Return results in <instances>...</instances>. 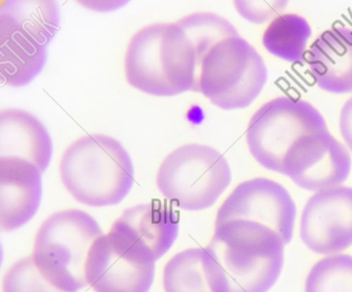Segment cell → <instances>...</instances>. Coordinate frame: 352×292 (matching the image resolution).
Instances as JSON below:
<instances>
[{"mask_svg":"<svg viewBox=\"0 0 352 292\" xmlns=\"http://www.w3.org/2000/svg\"><path fill=\"white\" fill-rule=\"evenodd\" d=\"M42 172L19 158H0V228L14 232L36 216L42 203Z\"/></svg>","mask_w":352,"mask_h":292,"instance_id":"4fadbf2b","label":"cell"},{"mask_svg":"<svg viewBox=\"0 0 352 292\" xmlns=\"http://www.w3.org/2000/svg\"><path fill=\"white\" fill-rule=\"evenodd\" d=\"M154 273L155 265L131 258L109 234L94 242L86 265L88 284L96 292H149Z\"/></svg>","mask_w":352,"mask_h":292,"instance_id":"7c38bea8","label":"cell"},{"mask_svg":"<svg viewBox=\"0 0 352 292\" xmlns=\"http://www.w3.org/2000/svg\"><path fill=\"white\" fill-rule=\"evenodd\" d=\"M162 283L166 292H213L204 267V248L187 249L172 257Z\"/></svg>","mask_w":352,"mask_h":292,"instance_id":"d6986e66","label":"cell"},{"mask_svg":"<svg viewBox=\"0 0 352 292\" xmlns=\"http://www.w3.org/2000/svg\"><path fill=\"white\" fill-rule=\"evenodd\" d=\"M184 30L197 51V63L221 41L239 36L238 30L226 18L209 12L191 14L176 22ZM199 78V77H197Z\"/></svg>","mask_w":352,"mask_h":292,"instance_id":"ffe728a7","label":"cell"},{"mask_svg":"<svg viewBox=\"0 0 352 292\" xmlns=\"http://www.w3.org/2000/svg\"><path fill=\"white\" fill-rule=\"evenodd\" d=\"M236 12L247 21L265 23L283 13L287 1H234Z\"/></svg>","mask_w":352,"mask_h":292,"instance_id":"603a6c76","label":"cell"},{"mask_svg":"<svg viewBox=\"0 0 352 292\" xmlns=\"http://www.w3.org/2000/svg\"><path fill=\"white\" fill-rule=\"evenodd\" d=\"M178 234V215L157 203L125 210L109 232L123 252L146 265H155L174 245Z\"/></svg>","mask_w":352,"mask_h":292,"instance_id":"30bf717a","label":"cell"},{"mask_svg":"<svg viewBox=\"0 0 352 292\" xmlns=\"http://www.w3.org/2000/svg\"><path fill=\"white\" fill-rule=\"evenodd\" d=\"M232 181L230 164L214 148L188 144L170 152L156 177L158 190L186 211L212 207Z\"/></svg>","mask_w":352,"mask_h":292,"instance_id":"8992f818","label":"cell"},{"mask_svg":"<svg viewBox=\"0 0 352 292\" xmlns=\"http://www.w3.org/2000/svg\"><path fill=\"white\" fill-rule=\"evenodd\" d=\"M124 69L127 82L150 96L197 92V51L177 23H155L140 30L127 47Z\"/></svg>","mask_w":352,"mask_h":292,"instance_id":"7a4b0ae2","label":"cell"},{"mask_svg":"<svg viewBox=\"0 0 352 292\" xmlns=\"http://www.w3.org/2000/svg\"><path fill=\"white\" fill-rule=\"evenodd\" d=\"M3 292H67L55 287L38 271L32 256L16 261L3 278Z\"/></svg>","mask_w":352,"mask_h":292,"instance_id":"7402d4cb","label":"cell"},{"mask_svg":"<svg viewBox=\"0 0 352 292\" xmlns=\"http://www.w3.org/2000/svg\"><path fill=\"white\" fill-rule=\"evenodd\" d=\"M60 26L56 1H3L0 5V28L18 32L47 47Z\"/></svg>","mask_w":352,"mask_h":292,"instance_id":"2e32d148","label":"cell"},{"mask_svg":"<svg viewBox=\"0 0 352 292\" xmlns=\"http://www.w3.org/2000/svg\"><path fill=\"white\" fill-rule=\"evenodd\" d=\"M340 131L348 149L352 152V96L340 113Z\"/></svg>","mask_w":352,"mask_h":292,"instance_id":"cb8c5ba5","label":"cell"},{"mask_svg":"<svg viewBox=\"0 0 352 292\" xmlns=\"http://www.w3.org/2000/svg\"><path fill=\"white\" fill-rule=\"evenodd\" d=\"M47 47L12 30L0 28V74L12 87L32 83L44 69Z\"/></svg>","mask_w":352,"mask_h":292,"instance_id":"e0dca14e","label":"cell"},{"mask_svg":"<svg viewBox=\"0 0 352 292\" xmlns=\"http://www.w3.org/2000/svg\"><path fill=\"white\" fill-rule=\"evenodd\" d=\"M312 30L308 21L296 14H282L265 30L263 43L267 52L288 63L304 59Z\"/></svg>","mask_w":352,"mask_h":292,"instance_id":"ac0fdd59","label":"cell"},{"mask_svg":"<svg viewBox=\"0 0 352 292\" xmlns=\"http://www.w3.org/2000/svg\"><path fill=\"white\" fill-rule=\"evenodd\" d=\"M53 155V143L45 125L32 113L20 109L0 112V158H19L46 172Z\"/></svg>","mask_w":352,"mask_h":292,"instance_id":"9a60e30c","label":"cell"},{"mask_svg":"<svg viewBox=\"0 0 352 292\" xmlns=\"http://www.w3.org/2000/svg\"><path fill=\"white\" fill-rule=\"evenodd\" d=\"M308 65L320 89L352 92V28L336 26L321 34L311 46Z\"/></svg>","mask_w":352,"mask_h":292,"instance_id":"5bb4252c","label":"cell"},{"mask_svg":"<svg viewBox=\"0 0 352 292\" xmlns=\"http://www.w3.org/2000/svg\"><path fill=\"white\" fill-rule=\"evenodd\" d=\"M305 292H352V256L331 255L313 265Z\"/></svg>","mask_w":352,"mask_h":292,"instance_id":"44dd1931","label":"cell"},{"mask_svg":"<svg viewBox=\"0 0 352 292\" xmlns=\"http://www.w3.org/2000/svg\"><path fill=\"white\" fill-rule=\"evenodd\" d=\"M60 178L72 196L89 207L118 205L135 182L133 160L122 144L102 133L84 135L61 157Z\"/></svg>","mask_w":352,"mask_h":292,"instance_id":"3957f363","label":"cell"},{"mask_svg":"<svg viewBox=\"0 0 352 292\" xmlns=\"http://www.w3.org/2000/svg\"><path fill=\"white\" fill-rule=\"evenodd\" d=\"M267 81L265 61L244 38H226L216 44L199 65L197 92L222 110L250 106Z\"/></svg>","mask_w":352,"mask_h":292,"instance_id":"5b68a950","label":"cell"},{"mask_svg":"<svg viewBox=\"0 0 352 292\" xmlns=\"http://www.w3.org/2000/svg\"><path fill=\"white\" fill-rule=\"evenodd\" d=\"M102 234L100 224L82 210L56 212L41 225L32 258L38 271L55 287L77 292L87 286L88 255Z\"/></svg>","mask_w":352,"mask_h":292,"instance_id":"277c9868","label":"cell"},{"mask_svg":"<svg viewBox=\"0 0 352 292\" xmlns=\"http://www.w3.org/2000/svg\"><path fill=\"white\" fill-rule=\"evenodd\" d=\"M300 234L307 248L317 254H336L352 246V187L312 195L302 210Z\"/></svg>","mask_w":352,"mask_h":292,"instance_id":"8fae6325","label":"cell"},{"mask_svg":"<svg viewBox=\"0 0 352 292\" xmlns=\"http://www.w3.org/2000/svg\"><path fill=\"white\" fill-rule=\"evenodd\" d=\"M327 131L322 115L298 98L279 96L261 106L247 127L249 151L267 170L283 174L288 150L300 137Z\"/></svg>","mask_w":352,"mask_h":292,"instance_id":"52a82bcc","label":"cell"},{"mask_svg":"<svg viewBox=\"0 0 352 292\" xmlns=\"http://www.w3.org/2000/svg\"><path fill=\"white\" fill-rule=\"evenodd\" d=\"M284 244L271 228L246 220L215 226L204 248V267L213 292H269L284 265Z\"/></svg>","mask_w":352,"mask_h":292,"instance_id":"6da1fadb","label":"cell"},{"mask_svg":"<svg viewBox=\"0 0 352 292\" xmlns=\"http://www.w3.org/2000/svg\"><path fill=\"white\" fill-rule=\"evenodd\" d=\"M296 207L289 192L275 181L255 178L239 184L222 203L215 226L232 220L256 222L277 232L284 244L294 234Z\"/></svg>","mask_w":352,"mask_h":292,"instance_id":"ba28073f","label":"cell"},{"mask_svg":"<svg viewBox=\"0 0 352 292\" xmlns=\"http://www.w3.org/2000/svg\"><path fill=\"white\" fill-rule=\"evenodd\" d=\"M351 156L343 144L327 131L298 139L288 150L283 174L308 191L341 186L351 172Z\"/></svg>","mask_w":352,"mask_h":292,"instance_id":"9c48e42d","label":"cell"}]
</instances>
